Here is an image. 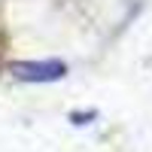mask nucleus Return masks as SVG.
Listing matches in <instances>:
<instances>
[{
    "instance_id": "nucleus-1",
    "label": "nucleus",
    "mask_w": 152,
    "mask_h": 152,
    "mask_svg": "<svg viewBox=\"0 0 152 152\" xmlns=\"http://www.w3.org/2000/svg\"><path fill=\"white\" fill-rule=\"evenodd\" d=\"M12 73L21 82H55L67 73L61 61H18L12 64Z\"/></svg>"
}]
</instances>
